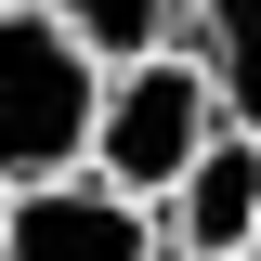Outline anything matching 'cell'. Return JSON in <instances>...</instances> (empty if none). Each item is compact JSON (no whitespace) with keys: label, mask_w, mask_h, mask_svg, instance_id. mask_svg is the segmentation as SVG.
Listing matches in <instances>:
<instances>
[{"label":"cell","mask_w":261,"mask_h":261,"mask_svg":"<svg viewBox=\"0 0 261 261\" xmlns=\"http://www.w3.org/2000/svg\"><path fill=\"white\" fill-rule=\"evenodd\" d=\"M248 222H261V130H209L196 144V170L157 196V235H170V261H248Z\"/></svg>","instance_id":"277c9868"},{"label":"cell","mask_w":261,"mask_h":261,"mask_svg":"<svg viewBox=\"0 0 261 261\" xmlns=\"http://www.w3.org/2000/svg\"><path fill=\"white\" fill-rule=\"evenodd\" d=\"M248 261H261V222H248Z\"/></svg>","instance_id":"52a82bcc"},{"label":"cell","mask_w":261,"mask_h":261,"mask_svg":"<svg viewBox=\"0 0 261 261\" xmlns=\"http://www.w3.org/2000/svg\"><path fill=\"white\" fill-rule=\"evenodd\" d=\"M92 92H105V65L39 0H0V196L92 170Z\"/></svg>","instance_id":"6da1fadb"},{"label":"cell","mask_w":261,"mask_h":261,"mask_svg":"<svg viewBox=\"0 0 261 261\" xmlns=\"http://www.w3.org/2000/svg\"><path fill=\"white\" fill-rule=\"evenodd\" d=\"M209 130H222V92H209V65H196L183 39H170V53H130V65H105V92H92V183H118V196L157 209L196 170Z\"/></svg>","instance_id":"7a4b0ae2"},{"label":"cell","mask_w":261,"mask_h":261,"mask_svg":"<svg viewBox=\"0 0 261 261\" xmlns=\"http://www.w3.org/2000/svg\"><path fill=\"white\" fill-rule=\"evenodd\" d=\"M0 261H170L157 209L118 183H92V170H65V183H27L0 196Z\"/></svg>","instance_id":"3957f363"},{"label":"cell","mask_w":261,"mask_h":261,"mask_svg":"<svg viewBox=\"0 0 261 261\" xmlns=\"http://www.w3.org/2000/svg\"><path fill=\"white\" fill-rule=\"evenodd\" d=\"M183 53L209 65L235 130H261V0H183Z\"/></svg>","instance_id":"5b68a950"},{"label":"cell","mask_w":261,"mask_h":261,"mask_svg":"<svg viewBox=\"0 0 261 261\" xmlns=\"http://www.w3.org/2000/svg\"><path fill=\"white\" fill-rule=\"evenodd\" d=\"M39 13L92 65H130V53H170V39H183V0H39Z\"/></svg>","instance_id":"8992f818"}]
</instances>
